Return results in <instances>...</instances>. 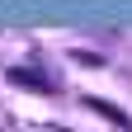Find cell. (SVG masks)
Listing matches in <instances>:
<instances>
[{
	"label": "cell",
	"instance_id": "7a4b0ae2",
	"mask_svg": "<svg viewBox=\"0 0 132 132\" xmlns=\"http://www.w3.org/2000/svg\"><path fill=\"white\" fill-rule=\"evenodd\" d=\"M85 109H94V113H104V118H113L118 127H127V113H123V109H113V104H104V99H85Z\"/></svg>",
	"mask_w": 132,
	"mask_h": 132
},
{
	"label": "cell",
	"instance_id": "6da1fadb",
	"mask_svg": "<svg viewBox=\"0 0 132 132\" xmlns=\"http://www.w3.org/2000/svg\"><path fill=\"white\" fill-rule=\"evenodd\" d=\"M10 85H24L33 94H52V85H47L38 71H28V66H10Z\"/></svg>",
	"mask_w": 132,
	"mask_h": 132
}]
</instances>
